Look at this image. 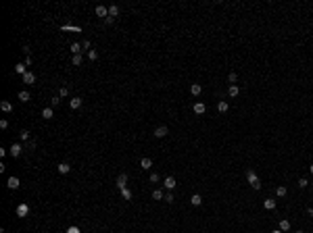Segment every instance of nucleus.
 Listing matches in <instances>:
<instances>
[{
    "label": "nucleus",
    "mask_w": 313,
    "mask_h": 233,
    "mask_svg": "<svg viewBox=\"0 0 313 233\" xmlns=\"http://www.w3.org/2000/svg\"><path fill=\"white\" fill-rule=\"evenodd\" d=\"M246 181L250 183V187H253V190H259V187H261V179L257 177V173L250 171V169L246 171Z\"/></svg>",
    "instance_id": "1"
},
{
    "label": "nucleus",
    "mask_w": 313,
    "mask_h": 233,
    "mask_svg": "<svg viewBox=\"0 0 313 233\" xmlns=\"http://www.w3.org/2000/svg\"><path fill=\"white\" fill-rule=\"evenodd\" d=\"M27 214H29V204H25V202H23V204L17 206V217H21V219H23V217H27Z\"/></svg>",
    "instance_id": "2"
},
{
    "label": "nucleus",
    "mask_w": 313,
    "mask_h": 233,
    "mask_svg": "<svg viewBox=\"0 0 313 233\" xmlns=\"http://www.w3.org/2000/svg\"><path fill=\"white\" fill-rule=\"evenodd\" d=\"M115 185H117L119 190H125V187H127V175L121 173V175L117 177V181H115Z\"/></svg>",
    "instance_id": "3"
},
{
    "label": "nucleus",
    "mask_w": 313,
    "mask_h": 233,
    "mask_svg": "<svg viewBox=\"0 0 313 233\" xmlns=\"http://www.w3.org/2000/svg\"><path fill=\"white\" fill-rule=\"evenodd\" d=\"M19 185H21L19 177H8V179H7V187H8V190H17Z\"/></svg>",
    "instance_id": "4"
},
{
    "label": "nucleus",
    "mask_w": 313,
    "mask_h": 233,
    "mask_svg": "<svg viewBox=\"0 0 313 233\" xmlns=\"http://www.w3.org/2000/svg\"><path fill=\"white\" fill-rule=\"evenodd\" d=\"M167 133H169V129H167V125H159V127L154 129V137H159V139H161V137H165Z\"/></svg>",
    "instance_id": "5"
},
{
    "label": "nucleus",
    "mask_w": 313,
    "mask_h": 233,
    "mask_svg": "<svg viewBox=\"0 0 313 233\" xmlns=\"http://www.w3.org/2000/svg\"><path fill=\"white\" fill-rule=\"evenodd\" d=\"M96 17H109V7H104V4H98L96 7Z\"/></svg>",
    "instance_id": "6"
},
{
    "label": "nucleus",
    "mask_w": 313,
    "mask_h": 233,
    "mask_svg": "<svg viewBox=\"0 0 313 233\" xmlns=\"http://www.w3.org/2000/svg\"><path fill=\"white\" fill-rule=\"evenodd\" d=\"M56 171L61 173V175H67V173L71 171V165H69V162H61V165L56 167Z\"/></svg>",
    "instance_id": "7"
},
{
    "label": "nucleus",
    "mask_w": 313,
    "mask_h": 233,
    "mask_svg": "<svg viewBox=\"0 0 313 233\" xmlns=\"http://www.w3.org/2000/svg\"><path fill=\"white\" fill-rule=\"evenodd\" d=\"M82 104H83V100H82V98H79V96H75V98H71L69 106H71V108H73V110H77V108H79V106H82Z\"/></svg>",
    "instance_id": "8"
},
{
    "label": "nucleus",
    "mask_w": 313,
    "mask_h": 233,
    "mask_svg": "<svg viewBox=\"0 0 313 233\" xmlns=\"http://www.w3.org/2000/svg\"><path fill=\"white\" fill-rule=\"evenodd\" d=\"M192 110H194L196 115H205V110H207V106L202 102H194V106H192Z\"/></svg>",
    "instance_id": "9"
},
{
    "label": "nucleus",
    "mask_w": 313,
    "mask_h": 233,
    "mask_svg": "<svg viewBox=\"0 0 313 233\" xmlns=\"http://www.w3.org/2000/svg\"><path fill=\"white\" fill-rule=\"evenodd\" d=\"M8 152H11V156H19L21 152H23V146H21V144H13Z\"/></svg>",
    "instance_id": "10"
},
{
    "label": "nucleus",
    "mask_w": 313,
    "mask_h": 233,
    "mask_svg": "<svg viewBox=\"0 0 313 233\" xmlns=\"http://www.w3.org/2000/svg\"><path fill=\"white\" fill-rule=\"evenodd\" d=\"M163 185H165V190H173L175 187V177H165V181H163Z\"/></svg>",
    "instance_id": "11"
},
{
    "label": "nucleus",
    "mask_w": 313,
    "mask_h": 233,
    "mask_svg": "<svg viewBox=\"0 0 313 233\" xmlns=\"http://www.w3.org/2000/svg\"><path fill=\"white\" fill-rule=\"evenodd\" d=\"M190 92H192V96H201L202 94V85L201 83H192V85H190Z\"/></svg>",
    "instance_id": "12"
},
{
    "label": "nucleus",
    "mask_w": 313,
    "mask_h": 233,
    "mask_svg": "<svg viewBox=\"0 0 313 233\" xmlns=\"http://www.w3.org/2000/svg\"><path fill=\"white\" fill-rule=\"evenodd\" d=\"M0 108H2V112H13V102L2 100V102H0Z\"/></svg>",
    "instance_id": "13"
},
{
    "label": "nucleus",
    "mask_w": 313,
    "mask_h": 233,
    "mask_svg": "<svg viewBox=\"0 0 313 233\" xmlns=\"http://www.w3.org/2000/svg\"><path fill=\"white\" fill-rule=\"evenodd\" d=\"M42 116H44V119H52V116H55V108H52V106H44Z\"/></svg>",
    "instance_id": "14"
},
{
    "label": "nucleus",
    "mask_w": 313,
    "mask_h": 233,
    "mask_svg": "<svg viewBox=\"0 0 313 233\" xmlns=\"http://www.w3.org/2000/svg\"><path fill=\"white\" fill-rule=\"evenodd\" d=\"M263 208H265V210H273V208H276V200H273V198L263 200Z\"/></svg>",
    "instance_id": "15"
},
{
    "label": "nucleus",
    "mask_w": 313,
    "mask_h": 233,
    "mask_svg": "<svg viewBox=\"0 0 313 233\" xmlns=\"http://www.w3.org/2000/svg\"><path fill=\"white\" fill-rule=\"evenodd\" d=\"M15 71H17V73L23 77L25 73H27V65H25V62H19V65H15Z\"/></svg>",
    "instance_id": "16"
},
{
    "label": "nucleus",
    "mask_w": 313,
    "mask_h": 233,
    "mask_svg": "<svg viewBox=\"0 0 313 233\" xmlns=\"http://www.w3.org/2000/svg\"><path fill=\"white\" fill-rule=\"evenodd\" d=\"M34 81H36V75L31 73V71H27V73L23 75V83H27V85H31Z\"/></svg>",
    "instance_id": "17"
},
{
    "label": "nucleus",
    "mask_w": 313,
    "mask_h": 233,
    "mask_svg": "<svg viewBox=\"0 0 313 233\" xmlns=\"http://www.w3.org/2000/svg\"><path fill=\"white\" fill-rule=\"evenodd\" d=\"M190 204H192V206H201V204H202L201 194H192V198H190Z\"/></svg>",
    "instance_id": "18"
},
{
    "label": "nucleus",
    "mask_w": 313,
    "mask_h": 233,
    "mask_svg": "<svg viewBox=\"0 0 313 233\" xmlns=\"http://www.w3.org/2000/svg\"><path fill=\"white\" fill-rule=\"evenodd\" d=\"M140 167H142V169H144V171H148V169H150V167H153V160H150V158H142V160H140Z\"/></svg>",
    "instance_id": "19"
},
{
    "label": "nucleus",
    "mask_w": 313,
    "mask_h": 233,
    "mask_svg": "<svg viewBox=\"0 0 313 233\" xmlns=\"http://www.w3.org/2000/svg\"><path fill=\"white\" fill-rule=\"evenodd\" d=\"M228 94L232 98H236L238 94H240V88H238V85H228Z\"/></svg>",
    "instance_id": "20"
},
{
    "label": "nucleus",
    "mask_w": 313,
    "mask_h": 233,
    "mask_svg": "<svg viewBox=\"0 0 313 233\" xmlns=\"http://www.w3.org/2000/svg\"><path fill=\"white\" fill-rule=\"evenodd\" d=\"M117 15H119V7H117V4H111V7H109V17L115 19Z\"/></svg>",
    "instance_id": "21"
},
{
    "label": "nucleus",
    "mask_w": 313,
    "mask_h": 233,
    "mask_svg": "<svg viewBox=\"0 0 313 233\" xmlns=\"http://www.w3.org/2000/svg\"><path fill=\"white\" fill-rule=\"evenodd\" d=\"M82 46H79V44H77V42H73V44H71V52H73V56H77V54H82Z\"/></svg>",
    "instance_id": "22"
},
{
    "label": "nucleus",
    "mask_w": 313,
    "mask_h": 233,
    "mask_svg": "<svg viewBox=\"0 0 313 233\" xmlns=\"http://www.w3.org/2000/svg\"><path fill=\"white\" fill-rule=\"evenodd\" d=\"M19 100H21V102H29V100H31V98H29V92H27V89L19 92Z\"/></svg>",
    "instance_id": "23"
},
{
    "label": "nucleus",
    "mask_w": 313,
    "mask_h": 233,
    "mask_svg": "<svg viewBox=\"0 0 313 233\" xmlns=\"http://www.w3.org/2000/svg\"><path fill=\"white\" fill-rule=\"evenodd\" d=\"M288 229H290V221L282 219V221H280V231H288Z\"/></svg>",
    "instance_id": "24"
},
{
    "label": "nucleus",
    "mask_w": 313,
    "mask_h": 233,
    "mask_svg": "<svg viewBox=\"0 0 313 233\" xmlns=\"http://www.w3.org/2000/svg\"><path fill=\"white\" fill-rule=\"evenodd\" d=\"M286 194H288V190H286L284 185H280V187H276V196H278V198H284Z\"/></svg>",
    "instance_id": "25"
},
{
    "label": "nucleus",
    "mask_w": 313,
    "mask_h": 233,
    "mask_svg": "<svg viewBox=\"0 0 313 233\" xmlns=\"http://www.w3.org/2000/svg\"><path fill=\"white\" fill-rule=\"evenodd\" d=\"M228 108H230V104L225 102V100H221V102L217 104V110H219V112H228Z\"/></svg>",
    "instance_id": "26"
},
{
    "label": "nucleus",
    "mask_w": 313,
    "mask_h": 233,
    "mask_svg": "<svg viewBox=\"0 0 313 233\" xmlns=\"http://www.w3.org/2000/svg\"><path fill=\"white\" fill-rule=\"evenodd\" d=\"M236 81H238V75L232 71V73L228 75V83H230V85H236Z\"/></svg>",
    "instance_id": "27"
},
{
    "label": "nucleus",
    "mask_w": 313,
    "mask_h": 233,
    "mask_svg": "<svg viewBox=\"0 0 313 233\" xmlns=\"http://www.w3.org/2000/svg\"><path fill=\"white\" fill-rule=\"evenodd\" d=\"M61 100H63L61 96H52V98H50V106H52V108H55V106H59V104H61Z\"/></svg>",
    "instance_id": "28"
},
{
    "label": "nucleus",
    "mask_w": 313,
    "mask_h": 233,
    "mask_svg": "<svg viewBox=\"0 0 313 233\" xmlns=\"http://www.w3.org/2000/svg\"><path fill=\"white\" fill-rule=\"evenodd\" d=\"M19 139H21V142H29V131L23 129V131L19 133Z\"/></svg>",
    "instance_id": "29"
},
{
    "label": "nucleus",
    "mask_w": 313,
    "mask_h": 233,
    "mask_svg": "<svg viewBox=\"0 0 313 233\" xmlns=\"http://www.w3.org/2000/svg\"><path fill=\"white\" fill-rule=\"evenodd\" d=\"M153 198H154V200H163V198H165L163 190H154V192H153Z\"/></svg>",
    "instance_id": "30"
},
{
    "label": "nucleus",
    "mask_w": 313,
    "mask_h": 233,
    "mask_svg": "<svg viewBox=\"0 0 313 233\" xmlns=\"http://www.w3.org/2000/svg\"><path fill=\"white\" fill-rule=\"evenodd\" d=\"M59 96H61V98H67V96H69V88H67V85H63V88L59 89Z\"/></svg>",
    "instance_id": "31"
},
{
    "label": "nucleus",
    "mask_w": 313,
    "mask_h": 233,
    "mask_svg": "<svg viewBox=\"0 0 313 233\" xmlns=\"http://www.w3.org/2000/svg\"><path fill=\"white\" fill-rule=\"evenodd\" d=\"M159 181H161L159 173H150V183H159Z\"/></svg>",
    "instance_id": "32"
},
{
    "label": "nucleus",
    "mask_w": 313,
    "mask_h": 233,
    "mask_svg": "<svg viewBox=\"0 0 313 233\" xmlns=\"http://www.w3.org/2000/svg\"><path fill=\"white\" fill-rule=\"evenodd\" d=\"M121 196H123V200H132V192L125 187V190H121Z\"/></svg>",
    "instance_id": "33"
},
{
    "label": "nucleus",
    "mask_w": 313,
    "mask_h": 233,
    "mask_svg": "<svg viewBox=\"0 0 313 233\" xmlns=\"http://www.w3.org/2000/svg\"><path fill=\"white\" fill-rule=\"evenodd\" d=\"M82 48L90 52V50H92V42H90V40H83V42H82Z\"/></svg>",
    "instance_id": "34"
},
{
    "label": "nucleus",
    "mask_w": 313,
    "mask_h": 233,
    "mask_svg": "<svg viewBox=\"0 0 313 233\" xmlns=\"http://www.w3.org/2000/svg\"><path fill=\"white\" fill-rule=\"evenodd\" d=\"M163 200H165L167 204H171V202H173L175 198H173V194H171V192H167V194H165V198H163Z\"/></svg>",
    "instance_id": "35"
},
{
    "label": "nucleus",
    "mask_w": 313,
    "mask_h": 233,
    "mask_svg": "<svg viewBox=\"0 0 313 233\" xmlns=\"http://www.w3.org/2000/svg\"><path fill=\"white\" fill-rule=\"evenodd\" d=\"M82 61H83V58H82V54H77V56H73V61H71V62H73L75 67H79V65H82Z\"/></svg>",
    "instance_id": "36"
},
{
    "label": "nucleus",
    "mask_w": 313,
    "mask_h": 233,
    "mask_svg": "<svg viewBox=\"0 0 313 233\" xmlns=\"http://www.w3.org/2000/svg\"><path fill=\"white\" fill-rule=\"evenodd\" d=\"M88 58H90V61H96V58H98V52H96V50H90V52H88Z\"/></svg>",
    "instance_id": "37"
},
{
    "label": "nucleus",
    "mask_w": 313,
    "mask_h": 233,
    "mask_svg": "<svg viewBox=\"0 0 313 233\" xmlns=\"http://www.w3.org/2000/svg\"><path fill=\"white\" fill-rule=\"evenodd\" d=\"M299 187H309V181H307L305 177H301L299 179Z\"/></svg>",
    "instance_id": "38"
},
{
    "label": "nucleus",
    "mask_w": 313,
    "mask_h": 233,
    "mask_svg": "<svg viewBox=\"0 0 313 233\" xmlns=\"http://www.w3.org/2000/svg\"><path fill=\"white\" fill-rule=\"evenodd\" d=\"M67 233H82V231H79V227L73 225V227H69V229H67Z\"/></svg>",
    "instance_id": "39"
},
{
    "label": "nucleus",
    "mask_w": 313,
    "mask_h": 233,
    "mask_svg": "<svg viewBox=\"0 0 313 233\" xmlns=\"http://www.w3.org/2000/svg\"><path fill=\"white\" fill-rule=\"evenodd\" d=\"M8 127V121L7 119H0V129H7Z\"/></svg>",
    "instance_id": "40"
},
{
    "label": "nucleus",
    "mask_w": 313,
    "mask_h": 233,
    "mask_svg": "<svg viewBox=\"0 0 313 233\" xmlns=\"http://www.w3.org/2000/svg\"><path fill=\"white\" fill-rule=\"evenodd\" d=\"M36 148V142H27V150H34Z\"/></svg>",
    "instance_id": "41"
},
{
    "label": "nucleus",
    "mask_w": 313,
    "mask_h": 233,
    "mask_svg": "<svg viewBox=\"0 0 313 233\" xmlns=\"http://www.w3.org/2000/svg\"><path fill=\"white\" fill-rule=\"evenodd\" d=\"M271 233H284V231H280V229H273V231H271Z\"/></svg>",
    "instance_id": "42"
},
{
    "label": "nucleus",
    "mask_w": 313,
    "mask_h": 233,
    "mask_svg": "<svg viewBox=\"0 0 313 233\" xmlns=\"http://www.w3.org/2000/svg\"><path fill=\"white\" fill-rule=\"evenodd\" d=\"M309 173H311V175H313V165H311V167H309Z\"/></svg>",
    "instance_id": "43"
},
{
    "label": "nucleus",
    "mask_w": 313,
    "mask_h": 233,
    "mask_svg": "<svg viewBox=\"0 0 313 233\" xmlns=\"http://www.w3.org/2000/svg\"><path fill=\"white\" fill-rule=\"evenodd\" d=\"M309 185H311V187H313V183H309Z\"/></svg>",
    "instance_id": "44"
},
{
    "label": "nucleus",
    "mask_w": 313,
    "mask_h": 233,
    "mask_svg": "<svg viewBox=\"0 0 313 233\" xmlns=\"http://www.w3.org/2000/svg\"><path fill=\"white\" fill-rule=\"evenodd\" d=\"M119 233H123V231H119Z\"/></svg>",
    "instance_id": "45"
}]
</instances>
